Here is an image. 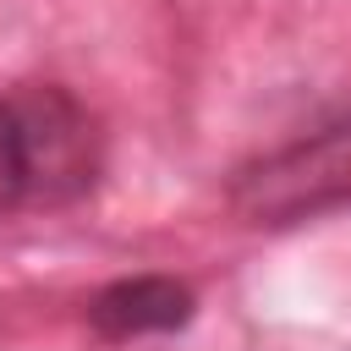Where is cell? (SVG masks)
Listing matches in <instances>:
<instances>
[{
    "mask_svg": "<svg viewBox=\"0 0 351 351\" xmlns=\"http://www.w3.org/2000/svg\"><path fill=\"white\" fill-rule=\"evenodd\" d=\"M22 197L27 203H71L99 176V126L93 115L55 82H27L5 99Z\"/></svg>",
    "mask_w": 351,
    "mask_h": 351,
    "instance_id": "6da1fadb",
    "label": "cell"
},
{
    "mask_svg": "<svg viewBox=\"0 0 351 351\" xmlns=\"http://www.w3.org/2000/svg\"><path fill=\"white\" fill-rule=\"evenodd\" d=\"M351 192V121L252 165L241 181H236V208L252 214L258 225L263 219H296V214H313L318 203Z\"/></svg>",
    "mask_w": 351,
    "mask_h": 351,
    "instance_id": "7a4b0ae2",
    "label": "cell"
},
{
    "mask_svg": "<svg viewBox=\"0 0 351 351\" xmlns=\"http://www.w3.org/2000/svg\"><path fill=\"white\" fill-rule=\"evenodd\" d=\"M93 329L110 340H137V335H165L181 329L192 318V291L165 280V274H137V280H115L93 296L88 307Z\"/></svg>",
    "mask_w": 351,
    "mask_h": 351,
    "instance_id": "3957f363",
    "label": "cell"
},
{
    "mask_svg": "<svg viewBox=\"0 0 351 351\" xmlns=\"http://www.w3.org/2000/svg\"><path fill=\"white\" fill-rule=\"evenodd\" d=\"M22 203V170H16V143H11V121H5V99H0V214Z\"/></svg>",
    "mask_w": 351,
    "mask_h": 351,
    "instance_id": "277c9868",
    "label": "cell"
}]
</instances>
